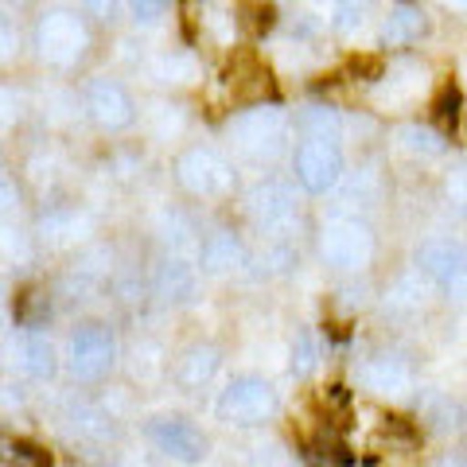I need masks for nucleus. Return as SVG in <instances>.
<instances>
[{
    "mask_svg": "<svg viewBox=\"0 0 467 467\" xmlns=\"http://www.w3.org/2000/svg\"><path fill=\"white\" fill-rule=\"evenodd\" d=\"M276 409H281V398H276V389L257 374L234 378L214 401V413L223 417L226 425H261V420L276 417Z\"/></svg>",
    "mask_w": 467,
    "mask_h": 467,
    "instance_id": "f257e3e1",
    "label": "nucleus"
},
{
    "mask_svg": "<svg viewBox=\"0 0 467 467\" xmlns=\"http://www.w3.org/2000/svg\"><path fill=\"white\" fill-rule=\"evenodd\" d=\"M117 362V339L106 324H82L67 343V370L78 382H101Z\"/></svg>",
    "mask_w": 467,
    "mask_h": 467,
    "instance_id": "f03ea898",
    "label": "nucleus"
},
{
    "mask_svg": "<svg viewBox=\"0 0 467 467\" xmlns=\"http://www.w3.org/2000/svg\"><path fill=\"white\" fill-rule=\"evenodd\" d=\"M417 269L444 292L448 300L467 304V250L448 238H432L417 250Z\"/></svg>",
    "mask_w": 467,
    "mask_h": 467,
    "instance_id": "7ed1b4c3",
    "label": "nucleus"
},
{
    "mask_svg": "<svg viewBox=\"0 0 467 467\" xmlns=\"http://www.w3.org/2000/svg\"><path fill=\"white\" fill-rule=\"evenodd\" d=\"M36 47L47 63L70 67L86 55V47H90V32H86V24L75 16V12H47L36 27Z\"/></svg>",
    "mask_w": 467,
    "mask_h": 467,
    "instance_id": "20e7f679",
    "label": "nucleus"
},
{
    "mask_svg": "<svg viewBox=\"0 0 467 467\" xmlns=\"http://www.w3.org/2000/svg\"><path fill=\"white\" fill-rule=\"evenodd\" d=\"M319 254L331 269H362L374 254V234L367 223L358 218H335V223L324 226V238H319Z\"/></svg>",
    "mask_w": 467,
    "mask_h": 467,
    "instance_id": "39448f33",
    "label": "nucleus"
},
{
    "mask_svg": "<svg viewBox=\"0 0 467 467\" xmlns=\"http://www.w3.org/2000/svg\"><path fill=\"white\" fill-rule=\"evenodd\" d=\"M175 175H180V183L187 192L202 195V199L234 192V168L214 149H187L175 160Z\"/></svg>",
    "mask_w": 467,
    "mask_h": 467,
    "instance_id": "423d86ee",
    "label": "nucleus"
},
{
    "mask_svg": "<svg viewBox=\"0 0 467 467\" xmlns=\"http://www.w3.org/2000/svg\"><path fill=\"white\" fill-rule=\"evenodd\" d=\"M292 171H296V183L312 195L331 192L335 183L343 180V152L339 144L327 140H304L296 156H292Z\"/></svg>",
    "mask_w": 467,
    "mask_h": 467,
    "instance_id": "0eeeda50",
    "label": "nucleus"
},
{
    "mask_svg": "<svg viewBox=\"0 0 467 467\" xmlns=\"http://www.w3.org/2000/svg\"><path fill=\"white\" fill-rule=\"evenodd\" d=\"M149 441L156 451H164L168 460L175 463H199V460H207V436H202L192 420H183V417H156L149 420Z\"/></svg>",
    "mask_w": 467,
    "mask_h": 467,
    "instance_id": "6e6552de",
    "label": "nucleus"
},
{
    "mask_svg": "<svg viewBox=\"0 0 467 467\" xmlns=\"http://www.w3.org/2000/svg\"><path fill=\"white\" fill-rule=\"evenodd\" d=\"M86 109H90L94 121L101 129H109V133H121V129H129L137 121L133 98H129L125 86L113 82V78H94L86 86Z\"/></svg>",
    "mask_w": 467,
    "mask_h": 467,
    "instance_id": "1a4fd4ad",
    "label": "nucleus"
},
{
    "mask_svg": "<svg viewBox=\"0 0 467 467\" xmlns=\"http://www.w3.org/2000/svg\"><path fill=\"white\" fill-rule=\"evenodd\" d=\"M358 382L370 393H378V398H405L413 389V367L401 355L378 350V355L358 362Z\"/></svg>",
    "mask_w": 467,
    "mask_h": 467,
    "instance_id": "9d476101",
    "label": "nucleus"
},
{
    "mask_svg": "<svg viewBox=\"0 0 467 467\" xmlns=\"http://www.w3.org/2000/svg\"><path fill=\"white\" fill-rule=\"evenodd\" d=\"M230 133L238 137V144L245 152H254V156H265V152H276L281 149V140H285V117L276 113V109H250V113H242L238 121L230 125Z\"/></svg>",
    "mask_w": 467,
    "mask_h": 467,
    "instance_id": "9b49d317",
    "label": "nucleus"
},
{
    "mask_svg": "<svg viewBox=\"0 0 467 467\" xmlns=\"http://www.w3.org/2000/svg\"><path fill=\"white\" fill-rule=\"evenodd\" d=\"M218 347H211V343H195V347H187L180 358H175V370H171V378H175V386L180 389H187V393H195V389H202V386H211V378L218 374Z\"/></svg>",
    "mask_w": 467,
    "mask_h": 467,
    "instance_id": "f8f14e48",
    "label": "nucleus"
},
{
    "mask_svg": "<svg viewBox=\"0 0 467 467\" xmlns=\"http://www.w3.org/2000/svg\"><path fill=\"white\" fill-rule=\"evenodd\" d=\"M16 362L27 378H36V382H51L55 370H58V358H55V347L47 343V335L39 331H27L20 335L16 343Z\"/></svg>",
    "mask_w": 467,
    "mask_h": 467,
    "instance_id": "ddd939ff",
    "label": "nucleus"
},
{
    "mask_svg": "<svg viewBox=\"0 0 467 467\" xmlns=\"http://www.w3.org/2000/svg\"><path fill=\"white\" fill-rule=\"evenodd\" d=\"M250 214L261 226H281L292 218V192L285 183H261L250 195Z\"/></svg>",
    "mask_w": 467,
    "mask_h": 467,
    "instance_id": "4468645a",
    "label": "nucleus"
},
{
    "mask_svg": "<svg viewBox=\"0 0 467 467\" xmlns=\"http://www.w3.org/2000/svg\"><path fill=\"white\" fill-rule=\"evenodd\" d=\"M425 27H429V20L417 5H398L382 24V43L386 47H405V43L425 36Z\"/></svg>",
    "mask_w": 467,
    "mask_h": 467,
    "instance_id": "2eb2a0df",
    "label": "nucleus"
},
{
    "mask_svg": "<svg viewBox=\"0 0 467 467\" xmlns=\"http://www.w3.org/2000/svg\"><path fill=\"white\" fill-rule=\"evenodd\" d=\"M296 129H300V137L304 140H327L335 144L343 133V117L339 109H331V106H304L296 113Z\"/></svg>",
    "mask_w": 467,
    "mask_h": 467,
    "instance_id": "dca6fc26",
    "label": "nucleus"
},
{
    "mask_svg": "<svg viewBox=\"0 0 467 467\" xmlns=\"http://www.w3.org/2000/svg\"><path fill=\"white\" fill-rule=\"evenodd\" d=\"M242 242L234 238L230 230H214L207 242H202V269L207 273H230V269H238L242 265Z\"/></svg>",
    "mask_w": 467,
    "mask_h": 467,
    "instance_id": "f3484780",
    "label": "nucleus"
},
{
    "mask_svg": "<svg viewBox=\"0 0 467 467\" xmlns=\"http://www.w3.org/2000/svg\"><path fill=\"white\" fill-rule=\"evenodd\" d=\"M152 288H156V296L183 304V300H192V292H195V273L187 269L183 261H164V265L156 269Z\"/></svg>",
    "mask_w": 467,
    "mask_h": 467,
    "instance_id": "a211bd4d",
    "label": "nucleus"
},
{
    "mask_svg": "<svg viewBox=\"0 0 467 467\" xmlns=\"http://www.w3.org/2000/svg\"><path fill=\"white\" fill-rule=\"evenodd\" d=\"M230 82H234V90H238L242 101H261L265 94H273V78H269V70L254 63V58H242L238 70H230Z\"/></svg>",
    "mask_w": 467,
    "mask_h": 467,
    "instance_id": "6ab92c4d",
    "label": "nucleus"
},
{
    "mask_svg": "<svg viewBox=\"0 0 467 467\" xmlns=\"http://www.w3.org/2000/svg\"><path fill=\"white\" fill-rule=\"evenodd\" d=\"M0 460L8 467H51L55 463L47 448L24 441V436H0Z\"/></svg>",
    "mask_w": 467,
    "mask_h": 467,
    "instance_id": "aec40b11",
    "label": "nucleus"
},
{
    "mask_svg": "<svg viewBox=\"0 0 467 467\" xmlns=\"http://www.w3.org/2000/svg\"><path fill=\"white\" fill-rule=\"evenodd\" d=\"M425 420L436 432H460L463 429V409H460V401L436 393V398H429V405H425Z\"/></svg>",
    "mask_w": 467,
    "mask_h": 467,
    "instance_id": "412c9836",
    "label": "nucleus"
},
{
    "mask_svg": "<svg viewBox=\"0 0 467 467\" xmlns=\"http://www.w3.org/2000/svg\"><path fill=\"white\" fill-rule=\"evenodd\" d=\"M51 312V300H47V292H39V288H27L20 292V300H16V324L27 327V331H36L43 319H47Z\"/></svg>",
    "mask_w": 467,
    "mask_h": 467,
    "instance_id": "4be33fe9",
    "label": "nucleus"
},
{
    "mask_svg": "<svg viewBox=\"0 0 467 467\" xmlns=\"http://www.w3.org/2000/svg\"><path fill=\"white\" fill-rule=\"evenodd\" d=\"M398 137H401V144H405L409 152H420V156H441L448 149L444 137L432 133V129H425V125H405Z\"/></svg>",
    "mask_w": 467,
    "mask_h": 467,
    "instance_id": "5701e85b",
    "label": "nucleus"
},
{
    "mask_svg": "<svg viewBox=\"0 0 467 467\" xmlns=\"http://www.w3.org/2000/svg\"><path fill=\"white\" fill-rule=\"evenodd\" d=\"M367 12H370V0H339L335 5V16H331V27L339 36H355L362 20H367Z\"/></svg>",
    "mask_w": 467,
    "mask_h": 467,
    "instance_id": "b1692460",
    "label": "nucleus"
},
{
    "mask_svg": "<svg viewBox=\"0 0 467 467\" xmlns=\"http://www.w3.org/2000/svg\"><path fill=\"white\" fill-rule=\"evenodd\" d=\"M319 362V347L312 339V331H296V339H292V374L296 378H308Z\"/></svg>",
    "mask_w": 467,
    "mask_h": 467,
    "instance_id": "393cba45",
    "label": "nucleus"
},
{
    "mask_svg": "<svg viewBox=\"0 0 467 467\" xmlns=\"http://www.w3.org/2000/svg\"><path fill=\"white\" fill-rule=\"evenodd\" d=\"M432 117L444 129H456L463 121V94H460V86H444L441 98H436V106H432Z\"/></svg>",
    "mask_w": 467,
    "mask_h": 467,
    "instance_id": "a878e982",
    "label": "nucleus"
},
{
    "mask_svg": "<svg viewBox=\"0 0 467 467\" xmlns=\"http://www.w3.org/2000/svg\"><path fill=\"white\" fill-rule=\"evenodd\" d=\"M238 12H242V24L250 27L254 36L269 32V27L276 24V12L265 5V0H245V5H238Z\"/></svg>",
    "mask_w": 467,
    "mask_h": 467,
    "instance_id": "bb28decb",
    "label": "nucleus"
},
{
    "mask_svg": "<svg viewBox=\"0 0 467 467\" xmlns=\"http://www.w3.org/2000/svg\"><path fill=\"white\" fill-rule=\"evenodd\" d=\"M129 12H133L137 24H156V20H164L168 0H129Z\"/></svg>",
    "mask_w": 467,
    "mask_h": 467,
    "instance_id": "cd10ccee",
    "label": "nucleus"
},
{
    "mask_svg": "<svg viewBox=\"0 0 467 467\" xmlns=\"http://www.w3.org/2000/svg\"><path fill=\"white\" fill-rule=\"evenodd\" d=\"M82 8H86V16H94V20L117 16V0H82Z\"/></svg>",
    "mask_w": 467,
    "mask_h": 467,
    "instance_id": "c85d7f7f",
    "label": "nucleus"
},
{
    "mask_svg": "<svg viewBox=\"0 0 467 467\" xmlns=\"http://www.w3.org/2000/svg\"><path fill=\"white\" fill-rule=\"evenodd\" d=\"M12 43H16V32H12V20L0 16V58L12 51Z\"/></svg>",
    "mask_w": 467,
    "mask_h": 467,
    "instance_id": "c756f323",
    "label": "nucleus"
},
{
    "mask_svg": "<svg viewBox=\"0 0 467 467\" xmlns=\"http://www.w3.org/2000/svg\"><path fill=\"white\" fill-rule=\"evenodd\" d=\"M429 467H467V460L463 456H441V460H432Z\"/></svg>",
    "mask_w": 467,
    "mask_h": 467,
    "instance_id": "7c9ffc66",
    "label": "nucleus"
},
{
    "mask_svg": "<svg viewBox=\"0 0 467 467\" xmlns=\"http://www.w3.org/2000/svg\"><path fill=\"white\" fill-rule=\"evenodd\" d=\"M257 467H288V460H285V456H276V451H273V456H265Z\"/></svg>",
    "mask_w": 467,
    "mask_h": 467,
    "instance_id": "2f4dec72",
    "label": "nucleus"
}]
</instances>
